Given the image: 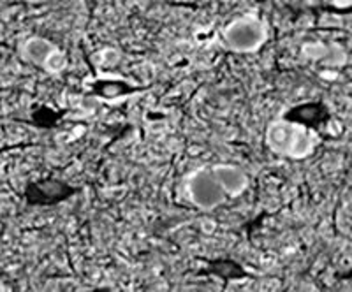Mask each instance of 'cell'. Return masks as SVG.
I'll return each instance as SVG.
<instances>
[{
    "label": "cell",
    "instance_id": "obj_1",
    "mask_svg": "<svg viewBox=\"0 0 352 292\" xmlns=\"http://www.w3.org/2000/svg\"><path fill=\"white\" fill-rule=\"evenodd\" d=\"M266 143L276 155L307 159L316 148L317 137L303 125L287 120H275L268 125Z\"/></svg>",
    "mask_w": 352,
    "mask_h": 292
},
{
    "label": "cell",
    "instance_id": "obj_2",
    "mask_svg": "<svg viewBox=\"0 0 352 292\" xmlns=\"http://www.w3.org/2000/svg\"><path fill=\"white\" fill-rule=\"evenodd\" d=\"M222 37L232 52L252 53L266 43L268 27L254 14H247V16L236 18L229 25H226V28L222 30Z\"/></svg>",
    "mask_w": 352,
    "mask_h": 292
},
{
    "label": "cell",
    "instance_id": "obj_3",
    "mask_svg": "<svg viewBox=\"0 0 352 292\" xmlns=\"http://www.w3.org/2000/svg\"><path fill=\"white\" fill-rule=\"evenodd\" d=\"M188 199L201 210H213L224 203L226 194L213 177L212 169H197L185 177Z\"/></svg>",
    "mask_w": 352,
    "mask_h": 292
},
{
    "label": "cell",
    "instance_id": "obj_4",
    "mask_svg": "<svg viewBox=\"0 0 352 292\" xmlns=\"http://www.w3.org/2000/svg\"><path fill=\"white\" fill-rule=\"evenodd\" d=\"M21 53L27 60L43 67L50 74H58L67 65V58L64 53L43 37H30L28 41H25Z\"/></svg>",
    "mask_w": 352,
    "mask_h": 292
},
{
    "label": "cell",
    "instance_id": "obj_5",
    "mask_svg": "<svg viewBox=\"0 0 352 292\" xmlns=\"http://www.w3.org/2000/svg\"><path fill=\"white\" fill-rule=\"evenodd\" d=\"M213 177L219 181L220 188L224 190L226 196L236 197L245 192L248 185V178L243 169L231 164H217L212 168Z\"/></svg>",
    "mask_w": 352,
    "mask_h": 292
}]
</instances>
